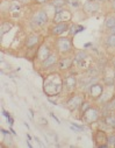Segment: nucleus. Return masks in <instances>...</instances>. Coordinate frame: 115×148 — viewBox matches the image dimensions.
Listing matches in <instances>:
<instances>
[{"label": "nucleus", "instance_id": "nucleus-23", "mask_svg": "<svg viewBox=\"0 0 115 148\" xmlns=\"http://www.w3.org/2000/svg\"><path fill=\"white\" fill-rule=\"evenodd\" d=\"M108 142H109V145L114 146V142H115V136H112V138H109V139H108Z\"/></svg>", "mask_w": 115, "mask_h": 148}, {"label": "nucleus", "instance_id": "nucleus-10", "mask_svg": "<svg viewBox=\"0 0 115 148\" xmlns=\"http://www.w3.org/2000/svg\"><path fill=\"white\" fill-rule=\"evenodd\" d=\"M63 84H65V86H66L69 90H72V89H74V88H76L77 81H76V78H74L72 75H70V76H66V77L64 78Z\"/></svg>", "mask_w": 115, "mask_h": 148}, {"label": "nucleus", "instance_id": "nucleus-22", "mask_svg": "<svg viewBox=\"0 0 115 148\" xmlns=\"http://www.w3.org/2000/svg\"><path fill=\"white\" fill-rule=\"evenodd\" d=\"M54 6H56L57 8H59L61 6H63L64 5V3H63V0H54Z\"/></svg>", "mask_w": 115, "mask_h": 148}, {"label": "nucleus", "instance_id": "nucleus-15", "mask_svg": "<svg viewBox=\"0 0 115 148\" xmlns=\"http://www.w3.org/2000/svg\"><path fill=\"white\" fill-rule=\"evenodd\" d=\"M106 43L108 47H112V48H115V34H110L107 36L106 39Z\"/></svg>", "mask_w": 115, "mask_h": 148}, {"label": "nucleus", "instance_id": "nucleus-7", "mask_svg": "<svg viewBox=\"0 0 115 148\" xmlns=\"http://www.w3.org/2000/svg\"><path fill=\"white\" fill-rule=\"evenodd\" d=\"M67 28H69V25H67V22H59V23H57L54 28H52V34L54 35H59V34H62V33H64L65 30H67Z\"/></svg>", "mask_w": 115, "mask_h": 148}, {"label": "nucleus", "instance_id": "nucleus-6", "mask_svg": "<svg viewBox=\"0 0 115 148\" xmlns=\"http://www.w3.org/2000/svg\"><path fill=\"white\" fill-rule=\"evenodd\" d=\"M83 8H84V11H85L86 13L94 14V13H97V12L99 11V4L95 3L94 0H90L88 3H86V4L84 5Z\"/></svg>", "mask_w": 115, "mask_h": 148}, {"label": "nucleus", "instance_id": "nucleus-26", "mask_svg": "<svg viewBox=\"0 0 115 148\" xmlns=\"http://www.w3.org/2000/svg\"><path fill=\"white\" fill-rule=\"evenodd\" d=\"M50 114H51V117H52V118H54V119H55V120H56V121H57V123H58V124H61V123H59V120H58V119H57V117H56V116H55V114H54V113H50Z\"/></svg>", "mask_w": 115, "mask_h": 148}, {"label": "nucleus", "instance_id": "nucleus-21", "mask_svg": "<svg viewBox=\"0 0 115 148\" xmlns=\"http://www.w3.org/2000/svg\"><path fill=\"white\" fill-rule=\"evenodd\" d=\"M83 105H84V107L82 106V112H83V113H85L86 111H87V110H88V108L91 107V105H90V103H87V101L83 103Z\"/></svg>", "mask_w": 115, "mask_h": 148}, {"label": "nucleus", "instance_id": "nucleus-29", "mask_svg": "<svg viewBox=\"0 0 115 148\" xmlns=\"http://www.w3.org/2000/svg\"><path fill=\"white\" fill-rule=\"evenodd\" d=\"M113 66H114V68H115V61H114V63H113Z\"/></svg>", "mask_w": 115, "mask_h": 148}, {"label": "nucleus", "instance_id": "nucleus-27", "mask_svg": "<svg viewBox=\"0 0 115 148\" xmlns=\"http://www.w3.org/2000/svg\"><path fill=\"white\" fill-rule=\"evenodd\" d=\"M110 32H112V34H115V27L110 28Z\"/></svg>", "mask_w": 115, "mask_h": 148}, {"label": "nucleus", "instance_id": "nucleus-3", "mask_svg": "<svg viewBox=\"0 0 115 148\" xmlns=\"http://www.w3.org/2000/svg\"><path fill=\"white\" fill-rule=\"evenodd\" d=\"M83 118L85 119V121L87 124H93L95 123L98 119H99V112H98V110L97 108H93V107H90L86 112L84 113Z\"/></svg>", "mask_w": 115, "mask_h": 148}, {"label": "nucleus", "instance_id": "nucleus-9", "mask_svg": "<svg viewBox=\"0 0 115 148\" xmlns=\"http://www.w3.org/2000/svg\"><path fill=\"white\" fill-rule=\"evenodd\" d=\"M51 54H50V51H49L47 46H42L40 49H38V51H37V57H38V60H40V61H44Z\"/></svg>", "mask_w": 115, "mask_h": 148}, {"label": "nucleus", "instance_id": "nucleus-31", "mask_svg": "<svg viewBox=\"0 0 115 148\" xmlns=\"http://www.w3.org/2000/svg\"><path fill=\"white\" fill-rule=\"evenodd\" d=\"M99 1H105V0H99Z\"/></svg>", "mask_w": 115, "mask_h": 148}, {"label": "nucleus", "instance_id": "nucleus-13", "mask_svg": "<svg viewBox=\"0 0 115 148\" xmlns=\"http://www.w3.org/2000/svg\"><path fill=\"white\" fill-rule=\"evenodd\" d=\"M94 140H95V141H100V140H101L102 142H106L108 139H107L105 132H102V131H98V133H97L95 136H94ZM105 147H107V145H101V146H100V148H105Z\"/></svg>", "mask_w": 115, "mask_h": 148}, {"label": "nucleus", "instance_id": "nucleus-28", "mask_svg": "<svg viewBox=\"0 0 115 148\" xmlns=\"http://www.w3.org/2000/svg\"><path fill=\"white\" fill-rule=\"evenodd\" d=\"M113 7H114V10H115V0H113Z\"/></svg>", "mask_w": 115, "mask_h": 148}, {"label": "nucleus", "instance_id": "nucleus-17", "mask_svg": "<svg viewBox=\"0 0 115 148\" xmlns=\"http://www.w3.org/2000/svg\"><path fill=\"white\" fill-rule=\"evenodd\" d=\"M86 53L85 51H78L77 53V55L74 56V60L76 61H83V60H85L86 58Z\"/></svg>", "mask_w": 115, "mask_h": 148}, {"label": "nucleus", "instance_id": "nucleus-19", "mask_svg": "<svg viewBox=\"0 0 115 148\" xmlns=\"http://www.w3.org/2000/svg\"><path fill=\"white\" fill-rule=\"evenodd\" d=\"M106 123H107V125H109V126H112V127H115V119H114V118L107 117V118H106Z\"/></svg>", "mask_w": 115, "mask_h": 148}, {"label": "nucleus", "instance_id": "nucleus-16", "mask_svg": "<svg viewBox=\"0 0 115 148\" xmlns=\"http://www.w3.org/2000/svg\"><path fill=\"white\" fill-rule=\"evenodd\" d=\"M105 26H106L107 28H113V27H115V18H114V16H108V18L106 19V21H105Z\"/></svg>", "mask_w": 115, "mask_h": 148}, {"label": "nucleus", "instance_id": "nucleus-14", "mask_svg": "<svg viewBox=\"0 0 115 148\" xmlns=\"http://www.w3.org/2000/svg\"><path fill=\"white\" fill-rule=\"evenodd\" d=\"M71 64H72V60H69V58H64V60H62L61 62H59V69L61 70H66V69H69L70 66H71Z\"/></svg>", "mask_w": 115, "mask_h": 148}, {"label": "nucleus", "instance_id": "nucleus-11", "mask_svg": "<svg viewBox=\"0 0 115 148\" xmlns=\"http://www.w3.org/2000/svg\"><path fill=\"white\" fill-rule=\"evenodd\" d=\"M56 62H57V56H56V55H50L48 58H46V60L43 61L42 66H43L44 69H47V68H50V66L55 65Z\"/></svg>", "mask_w": 115, "mask_h": 148}, {"label": "nucleus", "instance_id": "nucleus-18", "mask_svg": "<svg viewBox=\"0 0 115 148\" xmlns=\"http://www.w3.org/2000/svg\"><path fill=\"white\" fill-rule=\"evenodd\" d=\"M12 28V25L8 23V22H4L3 26H1V35H4L6 32H8L10 29Z\"/></svg>", "mask_w": 115, "mask_h": 148}, {"label": "nucleus", "instance_id": "nucleus-1", "mask_svg": "<svg viewBox=\"0 0 115 148\" xmlns=\"http://www.w3.org/2000/svg\"><path fill=\"white\" fill-rule=\"evenodd\" d=\"M61 90H62V81L56 82L55 78L54 79L51 78L44 83V92L48 96H56L61 92Z\"/></svg>", "mask_w": 115, "mask_h": 148}, {"label": "nucleus", "instance_id": "nucleus-12", "mask_svg": "<svg viewBox=\"0 0 115 148\" xmlns=\"http://www.w3.org/2000/svg\"><path fill=\"white\" fill-rule=\"evenodd\" d=\"M38 35H36V34H34V35H30L29 38L27 39V42H26V46H27V48H33L37 42H38Z\"/></svg>", "mask_w": 115, "mask_h": 148}, {"label": "nucleus", "instance_id": "nucleus-30", "mask_svg": "<svg viewBox=\"0 0 115 148\" xmlns=\"http://www.w3.org/2000/svg\"><path fill=\"white\" fill-rule=\"evenodd\" d=\"M114 84H115V75H114Z\"/></svg>", "mask_w": 115, "mask_h": 148}, {"label": "nucleus", "instance_id": "nucleus-8", "mask_svg": "<svg viewBox=\"0 0 115 148\" xmlns=\"http://www.w3.org/2000/svg\"><path fill=\"white\" fill-rule=\"evenodd\" d=\"M90 93L93 98H99L102 95V85L100 84H92L90 88Z\"/></svg>", "mask_w": 115, "mask_h": 148}, {"label": "nucleus", "instance_id": "nucleus-4", "mask_svg": "<svg viewBox=\"0 0 115 148\" xmlns=\"http://www.w3.org/2000/svg\"><path fill=\"white\" fill-rule=\"evenodd\" d=\"M83 101H84V97H83V96H80V95H74V96L67 101V107H69L71 111H73V110H76V108H78L79 106H82Z\"/></svg>", "mask_w": 115, "mask_h": 148}, {"label": "nucleus", "instance_id": "nucleus-5", "mask_svg": "<svg viewBox=\"0 0 115 148\" xmlns=\"http://www.w3.org/2000/svg\"><path fill=\"white\" fill-rule=\"evenodd\" d=\"M47 21H48V15L44 11H38L33 16V22L38 25V26H42V25L47 23Z\"/></svg>", "mask_w": 115, "mask_h": 148}, {"label": "nucleus", "instance_id": "nucleus-20", "mask_svg": "<svg viewBox=\"0 0 115 148\" xmlns=\"http://www.w3.org/2000/svg\"><path fill=\"white\" fill-rule=\"evenodd\" d=\"M46 139L48 140V142H56V135L55 134H52V135L46 134Z\"/></svg>", "mask_w": 115, "mask_h": 148}, {"label": "nucleus", "instance_id": "nucleus-32", "mask_svg": "<svg viewBox=\"0 0 115 148\" xmlns=\"http://www.w3.org/2000/svg\"><path fill=\"white\" fill-rule=\"evenodd\" d=\"M114 147H115V142H114Z\"/></svg>", "mask_w": 115, "mask_h": 148}, {"label": "nucleus", "instance_id": "nucleus-2", "mask_svg": "<svg viewBox=\"0 0 115 148\" xmlns=\"http://www.w3.org/2000/svg\"><path fill=\"white\" fill-rule=\"evenodd\" d=\"M57 49L61 54H66L69 51H71L72 49V45L71 41L69 40V38H61L57 40Z\"/></svg>", "mask_w": 115, "mask_h": 148}, {"label": "nucleus", "instance_id": "nucleus-24", "mask_svg": "<svg viewBox=\"0 0 115 148\" xmlns=\"http://www.w3.org/2000/svg\"><path fill=\"white\" fill-rule=\"evenodd\" d=\"M35 1H36L37 4H43V3H47L48 0H35Z\"/></svg>", "mask_w": 115, "mask_h": 148}, {"label": "nucleus", "instance_id": "nucleus-25", "mask_svg": "<svg viewBox=\"0 0 115 148\" xmlns=\"http://www.w3.org/2000/svg\"><path fill=\"white\" fill-rule=\"evenodd\" d=\"M11 10H12V11H19V6H16V5H13Z\"/></svg>", "mask_w": 115, "mask_h": 148}]
</instances>
